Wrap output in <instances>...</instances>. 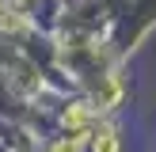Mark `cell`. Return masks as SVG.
Wrapping results in <instances>:
<instances>
[{
    "label": "cell",
    "mask_w": 156,
    "mask_h": 152,
    "mask_svg": "<svg viewBox=\"0 0 156 152\" xmlns=\"http://www.w3.org/2000/svg\"><path fill=\"white\" fill-rule=\"evenodd\" d=\"M99 106H95V99H73V103H65L61 106V114H57V122H61V129H91L99 122Z\"/></svg>",
    "instance_id": "cell-1"
},
{
    "label": "cell",
    "mask_w": 156,
    "mask_h": 152,
    "mask_svg": "<svg viewBox=\"0 0 156 152\" xmlns=\"http://www.w3.org/2000/svg\"><path fill=\"white\" fill-rule=\"evenodd\" d=\"M91 152H122V129L114 122L99 118L91 126Z\"/></svg>",
    "instance_id": "cell-2"
},
{
    "label": "cell",
    "mask_w": 156,
    "mask_h": 152,
    "mask_svg": "<svg viewBox=\"0 0 156 152\" xmlns=\"http://www.w3.org/2000/svg\"><path fill=\"white\" fill-rule=\"evenodd\" d=\"M46 152H91V129H65L50 141Z\"/></svg>",
    "instance_id": "cell-3"
}]
</instances>
